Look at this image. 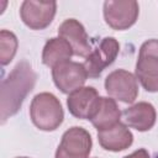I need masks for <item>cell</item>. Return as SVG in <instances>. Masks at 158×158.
<instances>
[{"label":"cell","mask_w":158,"mask_h":158,"mask_svg":"<svg viewBox=\"0 0 158 158\" xmlns=\"http://www.w3.org/2000/svg\"><path fill=\"white\" fill-rule=\"evenodd\" d=\"M17 158H27V157H17Z\"/></svg>","instance_id":"ac0fdd59"},{"label":"cell","mask_w":158,"mask_h":158,"mask_svg":"<svg viewBox=\"0 0 158 158\" xmlns=\"http://www.w3.org/2000/svg\"><path fill=\"white\" fill-rule=\"evenodd\" d=\"M52 78L56 86L63 94H72L83 88L88 79V73L84 64L67 60L52 68Z\"/></svg>","instance_id":"52a82bcc"},{"label":"cell","mask_w":158,"mask_h":158,"mask_svg":"<svg viewBox=\"0 0 158 158\" xmlns=\"http://www.w3.org/2000/svg\"><path fill=\"white\" fill-rule=\"evenodd\" d=\"M30 116L37 128L42 131H54L62 125L64 111L56 95L40 93L31 101Z\"/></svg>","instance_id":"7a4b0ae2"},{"label":"cell","mask_w":158,"mask_h":158,"mask_svg":"<svg viewBox=\"0 0 158 158\" xmlns=\"http://www.w3.org/2000/svg\"><path fill=\"white\" fill-rule=\"evenodd\" d=\"M98 139L104 149L120 152L127 149L132 144L133 135L126 125L118 122L110 128L98 131Z\"/></svg>","instance_id":"4fadbf2b"},{"label":"cell","mask_w":158,"mask_h":158,"mask_svg":"<svg viewBox=\"0 0 158 158\" xmlns=\"http://www.w3.org/2000/svg\"><path fill=\"white\" fill-rule=\"evenodd\" d=\"M120 51V44L114 37H105L83 63L89 78H98L105 68L111 65Z\"/></svg>","instance_id":"9c48e42d"},{"label":"cell","mask_w":158,"mask_h":158,"mask_svg":"<svg viewBox=\"0 0 158 158\" xmlns=\"http://www.w3.org/2000/svg\"><path fill=\"white\" fill-rule=\"evenodd\" d=\"M122 115H123L125 123L128 127L135 128L139 132L149 131L154 126L156 118H157L154 106L146 101L137 102L125 109L122 111Z\"/></svg>","instance_id":"7c38bea8"},{"label":"cell","mask_w":158,"mask_h":158,"mask_svg":"<svg viewBox=\"0 0 158 158\" xmlns=\"http://www.w3.org/2000/svg\"><path fill=\"white\" fill-rule=\"evenodd\" d=\"M99 101L100 96L95 88L83 86L69 94L67 99V106L74 117L90 120L98 109Z\"/></svg>","instance_id":"30bf717a"},{"label":"cell","mask_w":158,"mask_h":158,"mask_svg":"<svg viewBox=\"0 0 158 158\" xmlns=\"http://www.w3.org/2000/svg\"><path fill=\"white\" fill-rule=\"evenodd\" d=\"M154 158H158V154H157V156H156V157H154Z\"/></svg>","instance_id":"d6986e66"},{"label":"cell","mask_w":158,"mask_h":158,"mask_svg":"<svg viewBox=\"0 0 158 158\" xmlns=\"http://www.w3.org/2000/svg\"><path fill=\"white\" fill-rule=\"evenodd\" d=\"M123 158H149V154L144 148H139V149L135 151L133 153H131L128 156H125Z\"/></svg>","instance_id":"e0dca14e"},{"label":"cell","mask_w":158,"mask_h":158,"mask_svg":"<svg viewBox=\"0 0 158 158\" xmlns=\"http://www.w3.org/2000/svg\"><path fill=\"white\" fill-rule=\"evenodd\" d=\"M105 90L114 100L132 104L138 96L137 79L128 70L116 69L106 77Z\"/></svg>","instance_id":"8992f818"},{"label":"cell","mask_w":158,"mask_h":158,"mask_svg":"<svg viewBox=\"0 0 158 158\" xmlns=\"http://www.w3.org/2000/svg\"><path fill=\"white\" fill-rule=\"evenodd\" d=\"M138 14L139 6L135 0H107L104 2V19L112 30L130 28L137 21Z\"/></svg>","instance_id":"277c9868"},{"label":"cell","mask_w":158,"mask_h":158,"mask_svg":"<svg viewBox=\"0 0 158 158\" xmlns=\"http://www.w3.org/2000/svg\"><path fill=\"white\" fill-rule=\"evenodd\" d=\"M93 141L90 133L83 127H70L67 130L56 151V158H88Z\"/></svg>","instance_id":"5b68a950"},{"label":"cell","mask_w":158,"mask_h":158,"mask_svg":"<svg viewBox=\"0 0 158 158\" xmlns=\"http://www.w3.org/2000/svg\"><path fill=\"white\" fill-rule=\"evenodd\" d=\"M136 79L144 90L158 91V40H148L141 46L136 63Z\"/></svg>","instance_id":"3957f363"},{"label":"cell","mask_w":158,"mask_h":158,"mask_svg":"<svg viewBox=\"0 0 158 158\" xmlns=\"http://www.w3.org/2000/svg\"><path fill=\"white\" fill-rule=\"evenodd\" d=\"M56 11V1L25 0L20 9V16L23 23L31 30H43L51 25Z\"/></svg>","instance_id":"ba28073f"},{"label":"cell","mask_w":158,"mask_h":158,"mask_svg":"<svg viewBox=\"0 0 158 158\" xmlns=\"http://www.w3.org/2000/svg\"><path fill=\"white\" fill-rule=\"evenodd\" d=\"M73 54V48L65 40L60 37H53L49 38L43 47L42 62L44 65L54 68L63 62L70 60V57Z\"/></svg>","instance_id":"9a60e30c"},{"label":"cell","mask_w":158,"mask_h":158,"mask_svg":"<svg viewBox=\"0 0 158 158\" xmlns=\"http://www.w3.org/2000/svg\"><path fill=\"white\" fill-rule=\"evenodd\" d=\"M17 38L16 36L7 31V30H1L0 31V63L1 65L9 64L17 51Z\"/></svg>","instance_id":"2e32d148"},{"label":"cell","mask_w":158,"mask_h":158,"mask_svg":"<svg viewBox=\"0 0 158 158\" xmlns=\"http://www.w3.org/2000/svg\"><path fill=\"white\" fill-rule=\"evenodd\" d=\"M37 74L27 60L19 62L2 80L0 89V117L4 123L10 116L19 112L23 100L32 91Z\"/></svg>","instance_id":"6da1fadb"},{"label":"cell","mask_w":158,"mask_h":158,"mask_svg":"<svg viewBox=\"0 0 158 158\" xmlns=\"http://www.w3.org/2000/svg\"><path fill=\"white\" fill-rule=\"evenodd\" d=\"M58 35L60 38L65 40L73 48V53L78 57H88L91 52V44L89 42V36L84 26L75 19L64 20L58 27Z\"/></svg>","instance_id":"8fae6325"},{"label":"cell","mask_w":158,"mask_h":158,"mask_svg":"<svg viewBox=\"0 0 158 158\" xmlns=\"http://www.w3.org/2000/svg\"><path fill=\"white\" fill-rule=\"evenodd\" d=\"M120 117H121V111L116 101L112 98L100 96L98 109L93 115V117L90 118V121L98 131H101L118 123Z\"/></svg>","instance_id":"5bb4252c"}]
</instances>
